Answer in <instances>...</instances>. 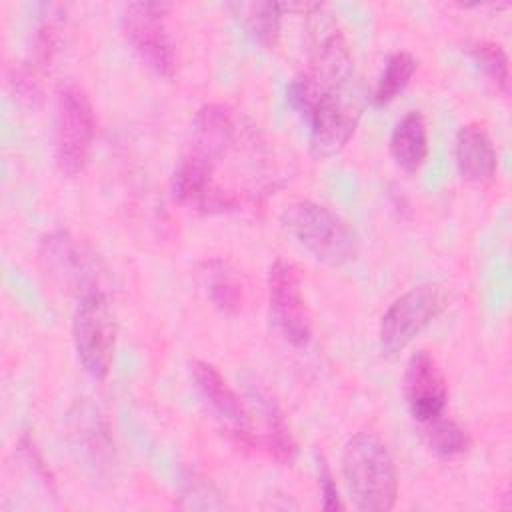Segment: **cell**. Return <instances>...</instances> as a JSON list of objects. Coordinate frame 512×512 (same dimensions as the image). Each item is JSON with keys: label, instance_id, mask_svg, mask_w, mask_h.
I'll return each mask as SVG.
<instances>
[{"label": "cell", "instance_id": "cell-18", "mask_svg": "<svg viewBox=\"0 0 512 512\" xmlns=\"http://www.w3.org/2000/svg\"><path fill=\"white\" fill-rule=\"evenodd\" d=\"M256 398L266 424V432L258 434V452L266 454L278 464H292L296 456V444L278 404L266 392H258Z\"/></svg>", "mask_w": 512, "mask_h": 512}, {"label": "cell", "instance_id": "cell-12", "mask_svg": "<svg viewBox=\"0 0 512 512\" xmlns=\"http://www.w3.org/2000/svg\"><path fill=\"white\" fill-rule=\"evenodd\" d=\"M72 438L86 466L96 476H108L116 464L114 442L104 416L94 406H76V414H72Z\"/></svg>", "mask_w": 512, "mask_h": 512}, {"label": "cell", "instance_id": "cell-15", "mask_svg": "<svg viewBox=\"0 0 512 512\" xmlns=\"http://www.w3.org/2000/svg\"><path fill=\"white\" fill-rule=\"evenodd\" d=\"M198 280L210 298V302L226 316L242 312L246 302V290L240 272L224 258L202 260L196 268Z\"/></svg>", "mask_w": 512, "mask_h": 512}, {"label": "cell", "instance_id": "cell-5", "mask_svg": "<svg viewBox=\"0 0 512 512\" xmlns=\"http://www.w3.org/2000/svg\"><path fill=\"white\" fill-rule=\"evenodd\" d=\"M448 306V292L436 282H424L400 294L380 318L378 346L384 356H396L434 322Z\"/></svg>", "mask_w": 512, "mask_h": 512}, {"label": "cell", "instance_id": "cell-10", "mask_svg": "<svg viewBox=\"0 0 512 512\" xmlns=\"http://www.w3.org/2000/svg\"><path fill=\"white\" fill-rule=\"evenodd\" d=\"M240 122L236 110L222 102L204 104L192 122V136L184 154L206 162L214 170L238 146Z\"/></svg>", "mask_w": 512, "mask_h": 512}, {"label": "cell", "instance_id": "cell-6", "mask_svg": "<svg viewBox=\"0 0 512 512\" xmlns=\"http://www.w3.org/2000/svg\"><path fill=\"white\" fill-rule=\"evenodd\" d=\"M170 6L162 2H128L120 14V30L134 54L158 76L176 72V48L166 26Z\"/></svg>", "mask_w": 512, "mask_h": 512}, {"label": "cell", "instance_id": "cell-23", "mask_svg": "<svg viewBox=\"0 0 512 512\" xmlns=\"http://www.w3.org/2000/svg\"><path fill=\"white\" fill-rule=\"evenodd\" d=\"M8 86L18 100L32 104L40 98V80L36 76L34 66H14L8 74Z\"/></svg>", "mask_w": 512, "mask_h": 512}, {"label": "cell", "instance_id": "cell-4", "mask_svg": "<svg viewBox=\"0 0 512 512\" xmlns=\"http://www.w3.org/2000/svg\"><path fill=\"white\" fill-rule=\"evenodd\" d=\"M72 342L82 370L92 380H104L114 360L116 318L102 290L80 296L72 316Z\"/></svg>", "mask_w": 512, "mask_h": 512}, {"label": "cell", "instance_id": "cell-19", "mask_svg": "<svg viewBox=\"0 0 512 512\" xmlns=\"http://www.w3.org/2000/svg\"><path fill=\"white\" fill-rule=\"evenodd\" d=\"M420 432H422L426 446L442 458L460 456V454L468 452L472 446L470 434L458 422L446 418L444 414H440L428 422H422Z\"/></svg>", "mask_w": 512, "mask_h": 512}, {"label": "cell", "instance_id": "cell-3", "mask_svg": "<svg viewBox=\"0 0 512 512\" xmlns=\"http://www.w3.org/2000/svg\"><path fill=\"white\" fill-rule=\"evenodd\" d=\"M96 134L94 106L88 92L78 84H66L56 98L54 162L60 174L78 176L92 154Z\"/></svg>", "mask_w": 512, "mask_h": 512}, {"label": "cell", "instance_id": "cell-14", "mask_svg": "<svg viewBox=\"0 0 512 512\" xmlns=\"http://www.w3.org/2000/svg\"><path fill=\"white\" fill-rule=\"evenodd\" d=\"M454 154L462 180L478 186L492 182L498 168V156L484 126L476 122L460 126L456 132Z\"/></svg>", "mask_w": 512, "mask_h": 512}, {"label": "cell", "instance_id": "cell-1", "mask_svg": "<svg viewBox=\"0 0 512 512\" xmlns=\"http://www.w3.org/2000/svg\"><path fill=\"white\" fill-rule=\"evenodd\" d=\"M342 474L356 510L386 512L398 498V474L388 446L372 432L354 434L342 450Z\"/></svg>", "mask_w": 512, "mask_h": 512}, {"label": "cell", "instance_id": "cell-16", "mask_svg": "<svg viewBox=\"0 0 512 512\" xmlns=\"http://www.w3.org/2000/svg\"><path fill=\"white\" fill-rule=\"evenodd\" d=\"M390 156L406 174H416L428 158V130L422 112L404 114L390 134Z\"/></svg>", "mask_w": 512, "mask_h": 512}, {"label": "cell", "instance_id": "cell-2", "mask_svg": "<svg viewBox=\"0 0 512 512\" xmlns=\"http://www.w3.org/2000/svg\"><path fill=\"white\" fill-rule=\"evenodd\" d=\"M286 232L318 262L328 266L350 264L358 256V234L334 210L312 200H296L282 212Z\"/></svg>", "mask_w": 512, "mask_h": 512}, {"label": "cell", "instance_id": "cell-9", "mask_svg": "<svg viewBox=\"0 0 512 512\" xmlns=\"http://www.w3.org/2000/svg\"><path fill=\"white\" fill-rule=\"evenodd\" d=\"M38 258L44 272L68 292H78L80 296L98 290V270L92 254L64 230L50 232L42 236L38 246Z\"/></svg>", "mask_w": 512, "mask_h": 512}, {"label": "cell", "instance_id": "cell-11", "mask_svg": "<svg viewBox=\"0 0 512 512\" xmlns=\"http://www.w3.org/2000/svg\"><path fill=\"white\" fill-rule=\"evenodd\" d=\"M404 398L418 424L444 414L448 382L432 352L418 350L410 356L404 370Z\"/></svg>", "mask_w": 512, "mask_h": 512}, {"label": "cell", "instance_id": "cell-20", "mask_svg": "<svg viewBox=\"0 0 512 512\" xmlns=\"http://www.w3.org/2000/svg\"><path fill=\"white\" fill-rule=\"evenodd\" d=\"M34 34V58L38 66H48L64 44V6L42 4Z\"/></svg>", "mask_w": 512, "mask_h": 512}, {"label": "cell", "instance_id": "cell-22", "mask_svg": "<svg viewBox=\"0 0 512 512\" xmlns=\"http://www.w3.org/2000/svg\"><path fill=\"white\" fill-rule=\"evenodd\" d=\"M470 54L488 78V82L500 90L502 94H508L510 90V62L506 50L498 42L480 40L470 46Z\"/></svg>", "mask_w": 512, "mask_h": 512}, {"label": "cell", "instance_id": "cell-21", "mask_svg": "<svg viewBox=\"0 0 512 512\" xmlns=\"http://www.w3.org/2000/svg\"><path fill=\"white\" fill-rule=\"evenodd\" d=\"M418 68V60L410 54V52H394L380 78H378V84H376V90H374V104L378 106H384L388 102H392L412 80L414 72Z\"/></svg>", "mask_w": 512, "mask_h": 512}, {"label": "cell", "instance_id": "cell-17", "mask_svg": "<svg viewBox=\"0 0 512 512\" xmlns=\"http://www.w3.org/2000/svg\"><path fill=\"white\" fill-rule=\"evenodd\" d=\"M228 10L232 12L234 20L244 28L248 36H252L258 44L272 48L278 42L284 4L278 2H230Z\"/></svg>", "mask_w": 512, "mask_h": 512}, {"label": "cell", "instance_id": "cell-24", "mask_svg": "<svg viewBox=\"0 0 512 512\" xmlns=\"http://www.w3.org/2000/svg\"><path fill=\"white\" fill-rule=\"evenodd\" d=\"M318 482H320V492H322V508L328 512L342 510L344 504L338 494V486L334 482V476L324 460H318Z\"/></svg>", "mask_w": 512, "mask_h": 512}, {"label": "cell", "instance_id": "cell-13", "mask_svg": "<svg viewBox=\"0 0 512 512\" xmlns=\"http://www.w3.org/2000/svg\"><path fill=\"white\" fill-rule=\"evenodd\" d=\"M192 376L200 396L226 422V430L250 428V412L246 404L214 364L206 360H196L192 364Z\"/></svg>", "mask_w": 512, "mask_h": 512}, {"label": "cell", "instance_id": "cell-8", "mask_svg": "<svg viewBox=\"0 0 512 512\" xmlns=\"http://www.w3.org/2000/svg\"><path fill=\"white\" fill-rule=\"evenodd\" d=\"M362 116V108L348 90L332 92L316 100L308 116L310 152L314 158H330L338 154L352 138Z\"/></svg>", "mask_w": 512, "mask_h": 512}, {"label": "cell", "instance_id": "cell-7", "mask_svg": "<svg viewBox=\"0 0 512 512\" xmlns=\"http://www.w3.org/2000/svg\"><path fill=\"white\" fill-rule=\"evenodd\" d=\"M268 308L270 322L288 344L302 348L310 342L312 324L302 292V278L298 268L286 258H276L270 264Z\"/></svg>", "mask_w": 512, "mask_h": 512}]
</instances>
